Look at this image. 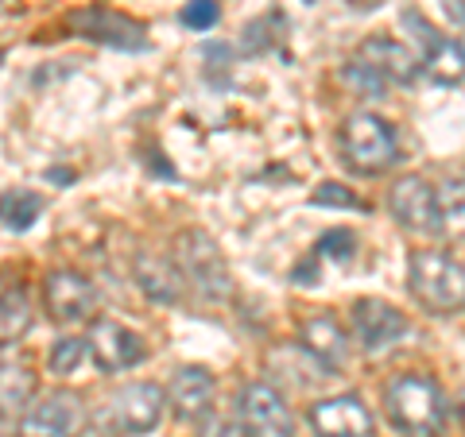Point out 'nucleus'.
<instances>
[{"label":"nucleus","instance_id":"f257e3e1","mask_svg":"<svg viewBox=\"0 0 465 437\" xmlns=\"http://www.w3.org/2000/svg\"><path fill=\"white\" fill-rule=\"evenodd\" d=\"M384 411L391 430L403 437H442L450 422V403L442 387L423 372H400L384 387Z\"/></svg>","mask_w":465,"mask_h":437},{"label":"nucleus","instance_id":"f03ea898","mask_svg":"<svg viewBox=\"0 0 465 437\" xmlns=\"http://www.w3.org/2000/svg\"><path fill=\"white\" fill-rule=\"evenodd\" d=\"M407 290L427 314H458L465 310V264L439 248H419L407 259Z\"/></svg>","mask_w":465,"mask_h":437},{"label":"nucleus","instance_id":"7ed1b4c3","mask_svg":"<svg viewBox=\"0 0 465 437\" xmlns=\"http://www.w3.org/2000/svg\"><path fill=\"white\" fill-rule=\"evenodd\" d=\"M341 159L357 174H384L400 163V136L384 116L353 112L341 124Z\"/></svg>","mask_w":465,"mask_h":437},{"label":"nucleus","instance_id":"20e7f679","mask_svg":"<svg viewBox=\"0 0 465 437\" xmlns=\"http://www.w3.org/2000/svg\"><path fill=\"white\" fill-rule=\"evenodd\" d=\"M174 264H179L183 279L194 283L202 290V298L210 302H225L232 298V271L225 252L217 248V240L202 228H186L174 237Z\"/></svg>","mask_w":465,"mask_h":437},{"label":"nucleus","instance_id":"39448f33","mask_svg":"<svg viewBox=\"0 0 465 437\" xmlns=\"http://www.w3.org/2000/svg\"><path fill=\"white\" fill-rule=\"evenodd\" d=\"M163 411H167V391L159 384L148 380L124 384L101 406V426L116 437H143L163 422Z\"/></svg>","mask_w":465,"mask_h":437},{"label":"nucleus","instance_id":"423d86ee","mask_svg":"<svg viewBox=\"0 0 465 437\" xmlns=\"http://www.w3.org/2000/svg\"><path fill=\"white\" fill-rule=\"evenodd\" d=\"M82 403L70 391L35 395L16 418V437H78L82 433Z\"/></svg>","mask_w":465,"mask_h":437},{"label":"nucleus","instance_id":"0eeeda50","mask_svg":"<svg viewBox=\"0 0 465 437\" xmlns=\"http://www.w3.org/2000/svg\"><path fill=\"white\" fill-rule=\"evenodd\" d=\"M66 27L82 39L90 43H101V47H113V51H140L143 43V24L124 16V12L116 8H105V5H90V8H78L66 16Z\"/></svg>","mask_w":465,"mask_h":437},{"label":"nucleus","instance_id":"6e6552de","mask_svg":"<svg viewBox=\"0 0 465 437\" xmlns=\"http://www.w3.org/2000/svg\"><path fill=\"white\" fill-rule=\"evenodd\" d=\"M43 306H47L51 322L58 325H78V322H90L94 310H97V290L94 283L85 279L82 271L74 267H58L43 279Z\"/></svg>","mask_w":465,"mask_h":437},{"label":"nucleus","instance_id":"1a4fd4ad","mask_svg":"<svg viewBox=\"0 0 465 437\" xmlns=\"http://www.w3.org/2000/svg\"><path fill=\"white\" fill-rule=\"evenodd\" d=\"M241 422L249 426L252 437H295V414L287 399L264 380H252L241 387Z\"/></svg>","mask_w":465,"mask_h":437},{"label":"nucleus","instance_id":"9d476101","mask_svg":"<svg viewBox=\"0 0 465 437\" xmlns=\"http://www.w3.org/2000/svg\"><path fill=\"white\" fill-rule=\"evenodd\" d=\"M307 422H311L314 437H372L376 433L372 411L365 406V399L353 395V391L318 399L307 411Z\"/></svg>","mask_w":465,"mask_h":437},{"label":"nucleus","instance_id":"9b49d317","mask_svg":"<svg viewBox=\"0 0 465 437\" xmlns=\"http://www.w3.org/2000/svg\"><path fill=\"white\" fill-rule=\"evenodd\" d=\"M349 325H353V341L361 353H384L407 333V317L384 298H357L349 310Z\"/></svg>","mask_w":465,"mask_h":437},{"label":"nucleus","instance_id":"f8f14e48","mask_svg":"<svg viewBox=\"0 0 465 437\" xmlns=\"http://www.w3.org/2000/svg\"><path fill=\"white\" fill-rule=\"evenodd\" d=\"M403 24L415 27V32H423V35H419V39H423V58H419V70H423L430 82H439V85L465 82V43L434 32V27L427 24V16H419V12H411V8L403 12Z\"/></svg>","mask_w":465,"mask_h":437},{"label":"nucleus","instance_id":"ddd939ff","mask_svg":"<svg viewBox=\"0 0 465 437\" xmlns=\"http://www.w3.org/2000/svg\"><path fill=\"white\" fill-rule=\"evenodd\" d=\"M85 345H90V356L101 372H128L148 356V345H143L140 333L113 322V317H97Z\"/></svg>","mask_w":465,"mask_h":437},{"label":"nucleus","instance_id":"4468645a","mask_svg":"<svg viewBox=\"0 0 465 437\" xmlns=\"http://www.w3.org/2000/svg\"><path fill=\"white\" fill-rule=\"evenodd\" d=\"M299 353L314 360L318 372H341L349 364V353H353V341L333 314H314L299 329Z\"/></svg>","mask_w":465,"mask_h":437},{"label":"nucleus","instance_id":"2eb2a0df","mask_svg":"<svg viewBox=\"0 0 465 437\" xmlns=\"http://www.w3.org/2000/svg\"><path fill=\"white\" fill-rule=\"evenodd\" d=\"M388 209L407 232H423V237H439V209H434V186L419 174H403V179L388 190Z\"/></svg>","mask_w":465,"mask_h":437},{"label":"nucleus","instance_id":"dca6fc26","mask_svg":"<svg viewBox=\"0 0 465 437\" xmlns=\"http://www.w3.org/2000/svg\"><path fill=\"white\" fill-rule=\"evenodd\" d=\"M353 63L369 66L384 85H411L419 78V54L411 47H403L400 39H388V35H369L357 47Z\"/></svg>","mask_w":465,"mask_h":437},{"label":"nucleus","instance_id":"f3484780","mask_svg":"<svg viewBox=\"0 0 465 437\" xmlns=\"http://www.w3.org/2000/svg\"><path fill=\"white\" fill-rule=\"evenodd\" d=\"M217 395V380L210 368H198V364H186V368L174 372L171 391H167V406L174 411V418L183 422H194L202 414H210Z\"/></svg>","mask_w":465,"mask_h":437},{"label":"nucleus","instance_id":"a211bd4d","mask_svg":"<svg viewBox=\"0 0 465 437\" xmlns=\"http://www.w3.org/2000/svg\"><path fill=\"white\" fill-rule=\"evenodd\" d=\"M133 271H136V286L152 302H159V306H179L183 302L186 279H183V271H179V264H174L171 256L143 252V256H136Z\"/></svg>","mask_w":465,"mask_h":437},{"label":"nucleus","instance_id":"6ab92c4d","mask_svg":"<svg viewBox=\"0 0 465 437\" xmlns=\"http://www.w3.org/2000/svg\"><path fill=\"white\" fill-rule=\"evenodd\" d=\"M32 322H35V310H32L27 290L24 286H5L0 290V348L20 345L27 333H32Z\"/></svg>","mask_w":465,"mask_h":437},{"label":"nucleus","instance_id":"aec40b11","mask_svg":"<svg viewBox=\"0 0 465 437\" xmlns=\"http://www.w3.org/2000/svg\"><path fill=\"white\" fill-rule=\"evenodd\" d=\"M35 399V375L20 360H0V414H20Z\"/></svg>","mask_w":465,"mask_h":437},{"label":"nucleus","instance_id":"412c9836","mask_svg":"<svg viewBox=\"0 0 465 437\" xmlns=\"http://www.w3.org/2000/svg\"><path fill=\"white\" fill-rule=\"evenodd\" d=\"M434 209H439V237L461 240L465 237V179H446L434 190Z\"/></svg>","mask_w":465,"mask_h":437},{"label":"nucleus","instance_id":"4be33fe9","mask_svg":"<svg viewBox=\"0 0 465 437\" xmlns=\"http://www.w3.org/2000/svg\"><path fill=\"white\" fill-rule=\"evenodd\" d=\"M43 213V194L35 190H5L0 194V221L16 232H27Z\"/></svg>","mask_w":465,"mask_h":437},{"label":"nucleus","instance_id":"5701e85b","mask_svg":"<svg viewBox=\"0 0 465 437\" xmlns=\"http://www.w3.org/2000/svg\"><path fill=\"white\" fill-rule=\"evenodd\" d=\"M85 356H90V345H85V337H58L51 345V356H47V368L54 375H74Z\"/></svg>","mask_w":465,"mask_h":437},{"label":"nucleus","instance_id":"b1692460","mask_svg":"<svg viewBox=\"0 0 465 437\" xmlns=\"http://www.w3.org/2000/svg\"><path fill=\"white\" fill-rule=\"evenodd\" d=\"M311 201L314 206H326V209H365V201H361L353 190H345L341 182H322L311 194Z\"/></svg>","mask_w":465,"mask_h":437},{"label":"nucleus","instance_id":"393cba45","mask_svg":"<svg viewBox=\"0 0 465 437\" xmlns=\"http://www.w3.org/2000/svg\"><path fill=\"white\" fill-rule=\"evenodd\" d=\"M357 252V237L349 228H330L322 240H318V256L326 259H338V264H345V259H353Z\"/></svg>","mask_w":465,"mask_h":437},{"label":"nucleus","instance_id":"a878e982","mask_svg":"<svg viewBox=\"0 0 465 437\" xmlns=\"http://www.w3.org/2000/svg\"><path fill=\"white\" fill-rule=\"evenodd\" d=\"M222 20V8H217V0H191V5L183 8V24L191 27V32H210Z\"/></svg>","mask_w":465,"mask_h":437},{"label":"nucleus","instance_id":"bb28decb","mask_svg":"<svg viewBox=\"0 0 465 437\" xmlns=\"http://www.w3.org/2000/svg\"><path fill=\"white\" fill-rule=\"evenodd\" d=\"M198 437H252V433H249V426H244L241 418H232V414H213V418L202 422Z\"/></svg>","mask_w":465,"mask_h":437},{"label":"nucleus","instance_id":"cd10ccee","mask_svg":"<svg viewBox=\"0 0 465 437\" xmlns=\"http://www.w3.org/2000/svg\"><path fill=\"white\" fill-rule=\"evenodd\" d=\"M341 78H345L349 85H357V90H365V93H372V97L388 90V85H384L381 78H376V74H372V70H369V66H361V63H349Z\"/></svg>","mask_w":465,"mask_h":437},{"label":"nucleus","instance_id":"c85d7f7f","mask_svg":"<svg viewBox=\"0 0 465 437\" xmlns=\"http://www.w3.org/2000/svg\"><path fill=\"white\" fill-rule=\"evenodd\" d=\"M458 414H461V422H465V395L458 399Z\"/></svg>","mask_w":465,"mask_h":437},{"label":"nucleus","instance_id":"c756f323","mask_svg":"<svg viewBox=\"0 0 465 437\" xmlns=\"http://www.w3.org/2000/svg\"><path fill=\"white\" fill-rule=\"evenodd\" d=\"M78 437H97V433H78Z\"/></svg>","mask_w":465,"mask_h":437},{"label":"nucleus","instance_id":"7c9ffc66","mask_svg":"<svg viewBox=\"0 0 465 437\" xmlns=\"http://www.w3.org/2000/svg\"><path fill=\"white\" fill-rule=\"evenodd\" d=\"M302 5H314V0H302Z\"/></svg>","mask_w":465,"mask_h":437}]
</instances>
